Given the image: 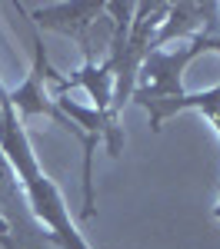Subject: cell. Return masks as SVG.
Wrapping results in <instances>:
<instances>
[{
    "label": "cell",
    "mask_w": 220,
    "mask_h": 249,
    "mask_svg": "<svg viewBox=\"0 0 220 249\" xmlns=\"http://www.w3.org/2000/svg\"><path fill=\"white\" fill-rule=\"evenodd\" d=\"M0 150L7 153L14 173L20 176V183L27 190V199H30V210L47 226L54 246L57 249H90L83 243V236L77 232V226L70 223V213L63 206L60 190L47 179V173L37 166V156L30 150L27 130L17 120V110H14V103H10V96H7L3 87H0Z\"/></svg>",
    "instance_id": "cell-1"
},
{
    "label": "cell",
    "mask_w": 220,
    "mask_h": 249,
    "mask_svg": "<svg viewBox=\"0 0 220 249\" xmlns=\"http://www.w3.org/2000/svg\"><path fill=\"white\" fill-rule=\"evenodd\" d=\"M30 40H34V67H30V73H27V80H23V87L7 90V96H10L14 110H17L23 120H30V116H47V120L57 123L60 130H67V133L77 136V140H83V213H80V216H83V219H94V206H97V203H94V150H97V140H90L70 116L60 113L57 103H54V96L47 93L43 83L57 80L60 73L50 67L47 50H43V40H40L34 23H30Z\"/></svg>",
    "instance_id": "cell-2"
},
{
    "label": "cell",
    "mask_w": 220,
    "mask_h": 249,
    "mask_svg": "<svg viewBox=\"0 0 220 249\" xmlns=\"http://www.w3.org/2000/svg\"><path fill=\"white\" fill-rule=\"evenodd\" d=\"M23 14H30L34 27H47L67 34L80 43L83 60H94V47L100 40L110 50L114 40V20H107V3H47V7H20Z\"/></svg>",
    "instance_id": "cell-3"
},
{
    "label": "cell",
    "mask_w": 220,
    "mask_h": 249,
    "mask_svg": "<svg viewBox=\"0 0 220 249\" xmlns=\"http://www.w3.org/2000/svg\"><path fill=\"white\" fill-rule=\"evenodd\" d=\"M210 37H217V34H197V37L183 40L174 50H150L137 73V77H143V83L134 90L130 100H137L143 107V103H154V100H167V96L183 93L180 90V73L187 70L190 60L207 53V40Z\"/></svg>",
    "instance_id": "cell-4"
},
{
    "label": "cell",
    "mask_w": 220,
    "mask_h": 249,
    "mask_svg": "<svg viewBox=\"0 0 220 249\" xmlns=\"http://www.w3.org/2000/svg\"><path fill=\"white\" fill-rule=\"evenodd\" d=\"M0 219H3L7 236L14 239L17 249H50L54 246L50 232H43L40 219L30 210L27 190H23V183L14 173L3 150H0Z\"/></svg>",
    "instance_id": "cell-5"
},
{
    "label": "cell",
    "mask_w": 220,
    "mask_h": 249,
    "mask_svg": "<svg viewBox=\"0 0 220 249\" xmlns=\"http://www.w3.org/2000/svg\"><path fill=\"white\" fill-rule=\"evenodd\" d=\"M0 246H3V249H17V246H14V239H10V236H3V232H0Z\"/></svg>",
    "instance_id": "cell-6"
}]
</instances>
